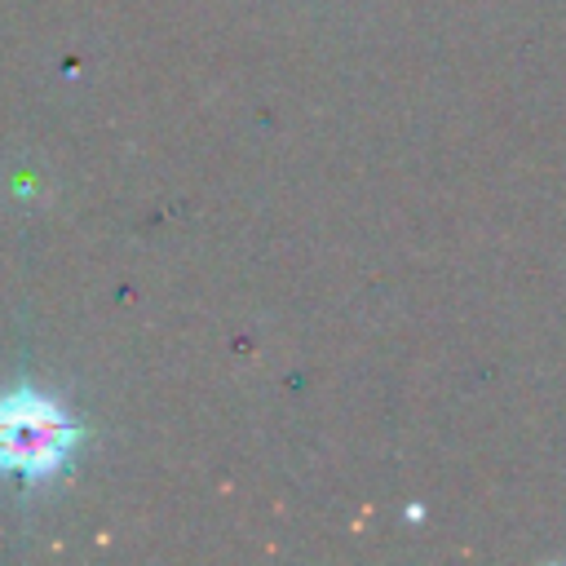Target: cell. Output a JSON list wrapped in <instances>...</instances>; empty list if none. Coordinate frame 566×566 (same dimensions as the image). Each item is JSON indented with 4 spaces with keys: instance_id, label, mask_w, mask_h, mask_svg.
Instances as JSON below:
<instances>
[{
    "instance_id": "6da1fadb",
    "label": "cell",
    "mask_w": 566,
    "mask_h": 566,
    "mask_svg": "<svg viewBox=\"0 0 566 566\" xmlns=\"http://www.w3.org/2000/svg\"><path fill=\"white\" fill-rule=\"evenodd\" d=\"M84 429L31 385L0 394V473L18 482H49L66 469Z\"/></svg>"
}]
</instances>
